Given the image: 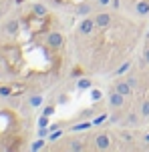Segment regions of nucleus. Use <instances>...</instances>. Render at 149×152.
<instances>
[{"instance_id": "10", "label": "nucleus", "mask_w": 149, "mask_h": 152, "mask_svg": "<svg viewBox=\"0 0 149 152\" xmlns=\"http://www.w3.org/2000/svg\"><path fill=\"white\" fill-rule=\"evenodd\" d=\"M69 144H67V148L73 152H83L87 150V144H85V140H81V138H71V140H67Z\"/></svg>"}, {"instance_id": "32", "label": "nucleus", "mask_w": 149, "mask_h": 152, "mask_svg": "<svg viewBox=\"0 0 149 152\" xmlns=\"http://www.w3.org/2000/svg\"><path fill=\"white\" fill-rule=\"evenodd\" d=\"M143 142L149 146V132H145V134H143Z\"/></svg>"}, {"instance_id": "8", "label": "nucleus", "mask_w": 149, "mask_h": 152, "mask_svg": "<svg viewBox=\"0 0 149 152\" xmlns=\"http://www.w3.org/2000/svg\"><path fill=\"white\" fill-rule=\"evenodd\" d=\"M91 12H93V4H91V2H79L77 6H75V14H77L79 18L91 16Z\"/></svg>"}, {"instance_id": "31", "label": "nucleus", "mask_w": 149, "mask_h": 152, "mask_svg": "<svg viewBox=\"0 0 149 152\" xmlns=\"http://www.w3.org/2000/svg\"><path fill=\"white\" fill-rule=\"evenodd\" d=\"M97 4H99V6H109L111 0H97Z\"/></svg>"}, {"instance_id": "30", "label": "nucleus", "mask_w": 149, "mask_h": 152, "mask_svg": "<svg viewBox=\"0 0 149 152\" xmlns=\"http://www.w3.org/2000/svg\"><path fill=\"white\" fill-rule=\"evenodd\" d=\"M121 136H123V140H127V142H133V136H131L129 132H121Z\"/></svg>"}, {"instance_id": "29", "label": "nucleus", "mask_w": 149, "mask_h": 152, "mask_svg": "<svg viewBox=\"0 0 149 152\" xmlns=\"http://www.w3.org/2000/svg\"><path fill=\"white\" fill-rule=\"evenodd\" d=\"M113 10H121V0H111V4H109Z\"/></svg>"}, {"instance_id": "17", "label": "nucleus", "mask_w": 149, "mask_h": 152, "mask_svg": "<svg viewBox=\"0 0 149 152\" xmlns=\"http://www.w3.org/2000/svg\"><path fill=\"white\" fill-rule=\"evenodd\" d=\"M139 114H141L143 120H149V98H145L139 106Z\"/></svg>"}, {"instance_id": "33", "label": "nucleus", "mask_w": 149, "mask_h": 152, "mask_svg": "<svg viewBox=\"0 0 149 152\" xmlns=\"http://www.w3.org/2000/svg\"><path fill=\"white\" fill-rule=\"evenodd\" d=\"M4 12H6V10H4V6H2V4H0V18H2V16H4Z\"/></svg>"}, {"instance_id": "13", "label": "nucleus", "mask_w": 149, "mask_h": 152, "mask_svg": "<svg viewBox=\"0 0 149 152\" xmlns=\"http://www.w3.org/2000/svg\"><path fill=\"white\" fill-rule=\"evenodd\" d=\"M139 118H141V114L139 112H129L125 116V122H123V126H129V128H133L139 124Z\"/></svg>"}, {"instance_id": "14", "label": "nucleus", "mask_w": 149, "mask_h": 152, "mask_svg": "<svg viewBox=\"0 0 149 152\" xmlns=\"http://www.w3.org/2000/svg\"><path fill=\"white\" fill-rule=\"evenodd\" d=\"M42 102H44V96H42V94H39V92H36V94H30V96H28V106L34 108V110L42 106Z\"/></svg>"}, {"instance_id": "26", "label": "nucleus", "mask_w": 149, "mask_h": 152, "mask_svg": "<svg viewBox=\"0 0 149 152\" xmlns=\"http://www.w3.org/2000/svg\"><path fill=\"white\" fill-rule=\"evenodd\" d=\"M10 94H12L10 86H0V96H4V98H6V96H10Z\"/></svg>"}, {"instance_id": "23", "label": "nucleus", "mask_w": 149, "mask_h": 152, "mask_svg": "<svg viewBox=\"0 0 149 152\" xmlns=\"http://www.w3.org/2000/svg\"><path fill=\"white\" fill-rule=\"evenodd\" d=\"M125 80H127L129 84H131L133 88H137V86H139V80H137V78H135L133 74H127V76H125Z\"/></svg>"}, {"instance_id": "1", "label": "nucleus", "mask_w": 149, "mask_h": 152, "mask_svg": "<svg viewBox=\"0 0 149 152\" xmlns=\"http://www.w3.org/2000/svg\"><path fill=\"white\" fill-rule=\"evenodd\" d=\"M95 28H97L95 18L85 16V18H81V22H79V26H77V34H81V36H89V34L95 32Z\"/></svg>"}, {"instance_id": "22", "label": "nucleus", "mask_w": 149, "mask_h": 152, "mask_svg": "<svg viewBox=\"0 0 149 152\" xmlns=\"http://www.w3.org/2000/svg\"><path fill=\"white\" fill-rule=\"evenodd\" d=\"M91 100H93V102L103 100V92L99 90V88H91Z\"/></svg>"}, {"instance_id": "27", "label": "nucleus", "mask_w": 149, "mask_h": 152, "mask_svg": "<svg viewBox=\"0 0 149 152\" xmlns=\"http://www.w3.org/2000/svg\"><path fill=\"white\" fill-rule=\"evenodd\" d=\"M69 94H59V100H56V102H59V104H69Z\"/></svg>"}, {"instance_id": "15", "label": "nucleus", "mask_w": 149, "mask_h": 152, "mask_svg": "<svg viewBox=\"0 0 149 152\" xmlns=\"http://www.w3.org/2000/svg\"><path fill=\"white\" fill-rule=\"evenodd\" d=\"M77 88L79 90H91V88H93V80H91V78H79Z\"/></svg>"}, {"instance_id": "2", "label": "nucleus", "mask_w": 149, "mask_h": 152, "mask_svg": "<svg viewBox=\"0 0 149 152\" xmlns=\"http://www.w3.org/2000/svg\"><path fill=\"white\" fill-rule=\"evenodd\" d=\"M2 32H4L6 36H18V34H20V22H18V18L6 20L4 26H2Z\"/></svg>"}, {"instance_id": "19", "label": "nucleus", "mask_w": 149, "mask_h": 152, "mask_svg": "<svg viewBox=\"0 0 149 152\" xmlns=\"http://www.w3.org/2000/svg\"><path fill=\"white\" fill-rule=\"evenodd\" d=\"M59 138H63V130H61V128L50 130V132H48V136H47V140H48V142H56Z\"/></svg>"}, {"instance_id": "6", "label": "nucleus", "mask_w": 149, "mask_h": 152, "mask_svg": "<svg viewBox=\"0 0 149 152\" xmlns=\"http://www.w3.org/2000/svg\"><path fill=\"white\" fill-rule=\"evenodd\" d=\"M47 44L50 46V48H61V46L64 44V36L63 34H61V32H50V34H48L47 36Z\"/></svg>"}, {"instance_id": "28", "label": "nucleus", "mask_w": 149, "mask_h": 152, "mask_svg": "<svg viewBox=\"0 0 149 152\" xmlns=\"http://www.w3.org/2000/svg\"><path fill=\"white\" fill-rule=\"evenodd\" d=\"M143 62L149 64V44H145V48H143Z\"/></svg>"}, {"instance_id": "34", "label": "nucleus", "mask_w": 149, "mask_h": 152, "mask_svg": "<svg viewBox=\"0 0 149 152\" xmlns=\"http://www.w3.org/2000/svg\"><path fill=\"white\" fill-rule=\"evenodd\" d=\"M14 2H16V4H22V2H24V0H14Z\"/></svg>"}, {"instance_id": "25", "label": "nucleus", "mask_w": 149, "mask_h": 152, "mask_svg": "<svg viewBox=\"0 0 149 152\" xmlns=\"http://www.w3.org/2000/svg\"><path fill=\"white\" fill-rule=\"evenodd\" d=\"M48 124H50V116H44V114H40L39 126H48Z\"/></svg>"}, {"instance_id": "12", "label": "nucleus", "mask_w": 149, "mask_h": 152, "mask_svg": "<svg viewBox=\"0 0 149 152\" xmlns=\"http://www.w3.org/2000/svg\"><path fill=\"white\" fill-rule=\"evenodd\" d=\"M93 128V120H79L77 124L71 126V132H85V130Z\"/></svg>"}, {"instance_id": "3", "label": "nucleus", "mask_w": 149, "mask_h": 152, "mask_svg": "<svg viewBox=\"0 0 149 152\" xmlns=\"http://www.w3.org/2000/svg\"><path fill=\"white\" fill-rule=\"evenodd\" d=\"M113 88H115L119 94H123L125 98H131V96H133V92H135V88H133L129 82H127L125 78H123V80H117V82L113 84Z\"/></svg>"}, {"instance_id": "20", "label": "nucleus", "mask_w": 149, "mask_h": 152, "mask_svg": "<svg viewBox=\"0 0 149 152\" xmlns=\"http://www.w3.org/2000/svg\"><path fill=\"white\" fill-rule=\"evenodd\" d=\"M89 118H95V110L93 108H85L83 112H79V120H89Z\"/></svg>"}, {"instance_id": "7", "label": "nucleus", "mask_w": 149, "mask_h": 152, "mask_svg": "<svg viewBox=\"0 0 149 152\" xmlns=\"http://www.w3.org/2000/svg\"><path fill=\"white\" fill-rule=\"evenodd\" d=\"M109 148H111L109 134H97L95 136V150H109Z\"/></svg>"}, {"instance_id": "24", "label": "nucleus", "mask_w": 149, "mask_h": 152, "mask_svg": "<svg viewBox=\"0 0 149 152\" xmlns=\"http://www.w3.org/2000/svg\"><path fill=\"white\" fill-rule=\"evenodd\" d=\"M105 120H107V114H101V116H95V118H93V126H99V124H103Z\"/></svg>"}, {"instance_id": "18", "label": "nucleus", "mask_w": 149, "mask_h": 152, "mask_svg": "<svg viewBox=\"0 0 149 152\" xmlns=\"http://www.w3.org/2000/svg\"><path fill=\"white\" fill-rule=\"evenodd\" d=\"M129 68H131V60H125L117 70H115V76H123V74H127V72H129Z\"/></svg>"}, {"instance_id": "35", "label": "nucleus", "mask_w": 149, "mask_h": 152, "mask_svg": "<svg viewBox=\"0 0 149 152\" xmlns=\"http://www.w3.org/2000/svg\"><path fill=\"white\" fill-rule=\"evenodd\" d=\"M0 78H2V70H0Z\"/></svg>"}, {"instance_id": "21", "label": "nucleus", "mask_w": 149, "mask_h": 152, "mask_svg": "<svg viewBox=\"0 0 149 152\" xmlns=\"http://www.w3.org/2000/svg\"><path fill=\"white\" fill-rule=\"evenodd\" d=\"M55 112H56V106H55V104H44V106H42V110H40V114H44V116H53Z\"/></svg>"}, {"instance_id": "5", "label": "nucleus", "mask_w": 149, "mask_h": 152, "mask_svg": "<svg viewBox=\"0 0 149 152\" xmlns=\"http://www.w3.org/2000/svg\"><path fill=\"white\" fill-rule=\"evenodd\" d=\"M93 18H95L97 28H107V26H111V20H113V18H111V12H105V10L99 12V14H95Z\"/></svg>"}, {"instance_id": "9", "label": "nucleus", "mask_w": 149, "mask_h": 152, "mask_svg": "<svg viewBox=\"0 0 149 152\" xmlns=\"http://www.w3.org/2000/svg\"><path fill=\"white\" fill-rule=\"evenodd\" d=\"M30 12L36 16V18H44V16L48 14V6L44 4V2H34V4L30 6Z\"/></svg>"}, {"instance_id": "4", "label": "nucleus", "mask_w": 149, "mask_h": 152, "mask_svg": "<svg viewBox=\"0 0 149 152\" xmlns=\"http://www.w3.org/2000/svg\"><path fill=\"white\" fill-rule=\"evenodd\" d=\"M107 102H109V108H121L125 104V96L123 94H119L115 88L109 92V96H107Z\"/></svg>"}, {"instance_id": "16", "label": "nucleus", "mask_w": 149, "mask_h": 152, "mask_svg": "<svg viewBox=\"0 0 149 152\" xmlns=\"http://www.w3.org/2000/svg\"><path fill=\"white\" fill-rule=\"evenodd\" d=\"M47 142H48V140H47V138H36V140H34V142H32V144H30V150L32 152H39V150H42V148H44V146H47Z\"/></svg>"}, {"instance_id": "11", "label": "nucleus", "mask_w": 149, "mask_h": 152, "mask_svg": "<svg viewBox=\"0 0 149 152\" xmlns=\"http://www.w3.org/2000/svg\"><path fill=\"white\" fill-rule=\"evenodd\" d=\"M135 14L139 16V18L149 16V0H139V2L135 4Z\"/></svg>"}]
</instances>
